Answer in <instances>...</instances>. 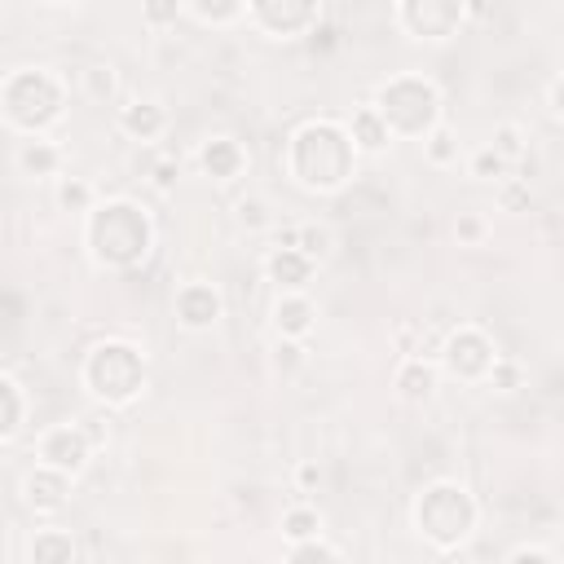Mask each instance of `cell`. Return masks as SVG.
I'll return each mask as SVG.
<instances>
[{
	"label": "cell",
	"instance_id": "obj_1",
	"mask_svg": "<svg viewBox=\"0 0 564 564\" xmlns=\"http://www.w3.org/2000/svg\"><path fill=\"white\" fill-rule=\"evenodd\" d=\"M286 167H291L295 185L317 189V194H330V189H339L352 176L357 145H352L348 128H339L330 119H313V123L295 128L291 150H286Z\"/></svg>",
	"mask_w": 564,
	"mask_h": 564
},
{
	"label": "cell",
	"instance_id": "obj_2",
	"mask_svg": "<svg viewBox=\"0 0 564 564\" xmlns=\"http://www.w3.org/2000/svg\"><path fill=\"white\" fill-rule=\"evenodd\" d=\"M154 242V229H150V216L128 203V198H110V203H97L84 220V247H88V260L97 269H132L145 260Z\"/></svg>",
	"mask_w": 564,
	"mask_h": 564
},
{
	"label": "cell",
	"instance_id": "obj_3",
	"mask_svg": "<svg viewBox=\"0 0 564 564\" xmlns=\"http://www.w3.org/2000/svg\"><path fill=\"white\" fill-rule=\"evenodd\" d=\"M476 498L458 480H432L414 498V533L441 555L458 551L476 533Z\"/></svg>",
	"mask_w": 564,
	"mask_h": 564
},
{
	"label": "cell",
	"instance_id": "obj_4",
	"mask_svg": "<svg viewBox=\"0 0 564 564\" xmlns=\"http://www.w3.org/2000/svg\"><path fill=\"white\" fill-rule=\"evenodd\" d=\"M79 379L101 405H132L145 388V357L128 339H101L88 348Z\"/></svg>",
	"mask_w": 564,
	"mask_h": 564
},
{
	"label": "cell",
	"instance_id": "obj_5",
	"mask_svg": "<svg viewBox=\"0 0 564 564\" xmlns=\"http://www.w3.org/2000/svg\"><path fill=\"white\" fill-rule=\"evenodd\" d=\"M375 110L388 119L392 137H427L441 123V93L432 79L392 75L375 93Z\"/></svg>",
	"mask_w": 564,
	"mask_h": 564
},
{
	"label": "cell",
	"instance_id": "obj_6",
	"mask_svg": "<svg viewBox=\"0 0 564 564\" xmlns=\"http://www.w3.org/2000/svg\"><path fill=\"white\" fill-rule=\"evenodd\" d=\"M4 123L18 132H44L62 119V84L48 70H13L0 88Z\"/></svg>",
	"mask_w": 564,
	"mask_h": 564
},
{
	"label": "cell",
	"instance_id": "obj_7",
	"mask_svg": "<svg viewBox=\"0 0 564 564\" xmlns=\"http://www.w3.org/2000/svg\"><path fill=\"white\" fill-rule=\"evenodd\" d=\"M494 344H489V335L480 330V326H458V330H449L445 335V344H441V370L449 375V379H463V383H476V379H485L489 375V366H494Z\"/></svg>",
	"mask_w": 564,
	"mask_h": 564
},
{
	"label": "cell",
	"instance_id": "obj_8",
	"mask_svg": "<svg viewBox=\"0 0 564 564\" xmlns=\"http://www.w3.org/2000/svg\"><path fill=\"white\" fill-rule=\"evenodd\" d=\"M93 454H97V445H93V436L84 432L79 419H75V423H53V427L35 441V458L48 463V467H57V471H66V476H79Z\"/></svg>",
	"mask_w": 564,
	"mask_h": 564
},
{
	"label": "cell",
	"instance_id": "obj_9",
	"mask_svg": "<svg viewBox=\"0 0 564 564\" xmlns=\"http://www.w3.org/2000/svg\"><path fill=\"white\" fill-rule=\"evenodd\" d=\"M397 18L414 40H449L458 22L467 18V4L463 0H401Z\"/></svg>",
	"mask_w": 564,
	"mask_h": 564
},
{
	"label": "cell",
	"instance_id": "obj_10",
	"mask_svg": "<svg viewBox=\"0 0 564 564\" xmlns=\"http://www.w3.org/2000/svg\"><path fill=\"white\" fill-rule=\"evenodd\" d=\"M247 13L256 18L260 31L291 40V35L313 31V22H317V0H247Z\"/></svg>",
	"mask_w": 564,
	"mask_h": 564
},
{
	"label": "cell",
	"instance_id": "obj_11",
	"mask_svg": "<svg viewBox=\"0 0 564 564\" xmlns=\"http://www.w3.org/2000/svg\"><path fill=\"white\" fill-rule=\"evenodd\" d=\"M172 313H176V326H185V330H212L225 313V300L212 282H185L172 300Z\"/></svg>",
	"mask_w": 564,
	"mask_h": 564
},
{
	"label": "cell",
	"instance_id": "obj_12",
	"mask_svg": "<svg viewBox=\"0 0 564 564\" xmlns=\"http://www.w3.org/2000/svg\"><path fill=\"white\" fill-rule=\"evenodd\" d=\"M70 480L75 476H66V471H57L48 463H35V471L22 476V502H26V511L57 516L66 507V498H70Z\"/></svg>",
	"mask_w": 564,
	"mask_h": 564
},
{
	"label": "cell",
	"instance_id": "obj_13",
	"mask_svg": "<svg viewBox=\"0 0 564 564\" xmlns=\"http://www.w3.org/2000/svg\"><path fill=\"white\" fill-rule=\"evenodd\" d=\"M13 163H18L22 176H31V181H48V176H62L66 154H62V145L48 141L44 132H26V137L18 141V150H13Z\"/></svg>",
	"mask_w": 564,
	"mask_h": 564
},
{
	"label": "cell",
	"instance_id": "obj_14",
	"mask_svg": "<svg viewBox=\"0 0 564 564\" xmlns=\"http://www.w3.org/2000/svg\"><path fill=\"white\" fill-rule=\"evenodd\" d=\"M436 379H441V366L427 361V357H419V352L401 357V366L392 370V388H397V397H401L405 405H423V401H432Z\"/></svg>",
	"mask_w": 564,
	"mask_h": 564
},
{
	"label": "cell",
	"instance_id": "obj_15",
	"mask_svg": "<svg viewBox=\"0 0 564 564\" xmlns=\"http://www.w3.org/2000/svg\"><path fill=\"white\" fill-rule=\"evenodd\" d=\"M313 269H317V260L304 256L300 247H273V251L264 256V278H269L278 291H304V286L313 282Z\"/></svg>",
	"mask_w": 564,
	"mask_h": 564
},
{
	"label": "cell",
	"instance_id": "obj_16",
	"mask_svg": "<svg viewBox=\"0 0 564 564\" xmlns=\"http://www.w3.org/2000/svg\"><path fill=\"white\" fill-rule=\"evenodd\" d=\"M317 326V308L304 291H278L273 300V330L278 335H291V339H308Z\"/></svg>",
	"mask_w": 564,
	"mask_h": 564
},
{
	"label": "cell",
	"instance_id": "obj_17",
	"mask_svg": "<svg viewBox=\"0 0 564 564\" xmlns=\"http://www.w3.org/2000/svg\"><path fill=\"white\" fill-rule=\"evenodd\" d=\"M198 167L212 176V181H234L247 172V150L234 141V137H207L198 145Z\"/></svg>",
	"mask_w": 564,
	"mask_h": 564
},
{
	"label": "cell",
	"instance_id": "obj_18",
	"mask_svg": "<svg viewBox=\"0 0 564 564\" xmlns=\"http://www.w3.org/2000/svg\"><path fill=\"white\" fill-rule=\"evenodd\" d=\"M348 137H352L357 154H383V150L392 145V128H388V119L375 110V101L352 110V119H348Z\"/></svg>",
	"mask_w": 564,
	"mask_h": 564
},
{
	"label": "cell",
	"instance_id": "obj_19",
	"mask_svg": "<svg viewBox=\"0 0 564 564\" xmlns=\"http://www.w3.org/2000/svg\"><path fill=\"white\" fill-rule=\"evenodd\" d=\"M167 128V110L159 101H128L119 106V132L132 141H159Z\"/></svg>",
	"mask_w": 564,
	"mask_h": 564
},
{
	"label": "cell",
	"instance_id": "obj_20",
	"mask_svg": "<svg viewBox=\"0 0 564 564\" xmlns=\"http://www.w3.org/2000/svg\"><path fill=\"white\" fill-rule=\"evenodd\" d=\"M79 555V542L66 529H35L26 538V564H70Z\"/></svg>",
	"mask_w": 564,
	"mask_h": 564
},
{
	"label": "cell",
	"instance_id": "obj_21",
	"mask_svg": "<svg viewBox=\"0 0 564 564\" xmlns=\"http://www.w3.org/2000/svg\"><path fill=\"white\" fill-rule=\"evenodd\" d=\"M22 423H26V392L13 375H0V445L18 441Z\"/></svg>",
	"mask_w": 564,
	"mask_h": 564
},
{
	"label": "cell",
	"instance_id": "obj_22",
	"mask_svg": "<svg viewBox=\"0 0 564 564\" xmlns=\"http://www.w3.org/2000/svg\"><path fill=\"white\" fill-rule=\"evenodd\" d=\"M282 560H286V564H335V560H344V551H339V546H330L322 533H313V538L286 542Z\"/></svg>",
	"mask_w": 564,
	"mask_h": 564
},
{
	"label": "cell",
	"instance_id": "obj_23",
	"mask_svg": "<svg viewBox=\"0 0 564 564\" xmlns=\"http://www.w3.org/2000/svg\"><path fill=\"white\" fill-rule=\"evenodd\" d=\"M313 533H322V516H317V507L295 502V507L282 511V538H286V542H300V538H313Z\"/></svg>",
	"mask_w": 564,
	"mask_h": 564
},
{
	"label": "cell",
	"instance_id": "obj_24",
	"mask_svg": "<svg viewBox=\"0 0 564 564\" xmlns=\"http://www.w3.org/2000/svg\"><path fill=\"white\" fill-rule=\"evenodd\" d=\"M423 159H427L432 167H449V163H458V141H454V132H449L445 123H436V128L423 137Z\"/></svg>",
	"mask_w": 564,
	"mask_h": 564
},
{
	"label": "cell",
	"instance_id": "obj_25",
	"mask_svg": "<svg viewBox=\"0 0 564 564\" xmlns=\"http://www.w3.org/2000/svg\"><path fill=\"white\" fill-rule=\"evenodd\" d=\"M57 207L62 212H93L97 203H93V185L88 181H79V176H57Z\"/></svg>",
	"mask_w": 564,
	"mask_h": 564
},
{
	"label": "cell",
	"instance_id": "obj_26",
	"mask_svg": "<svg viewBox=\"0 0 564 564\" xmlns=\"http://www.w3.org/2000/svg\"><path fill=\"white\" fill-rule=\"evenodd\" d=\"M269 361H273V370H278V375H295V370L308 361V348H304V339L278 335V339H273V352H269Z\"/></svg>",
	"mask_w": 564,
	"mask_h": 564
},
{
	"label": "cell",
	"instance_id": "obj_27",
	"mask_svg": "<svg viewBox=\"0 0 564 564\" xmlns=\"http://www.w3.org/2000/svg\"><path fill=\"white\" fill-rule=\"evenodd\" d=\"M467 172L476 176V181H507V172H511V163L494 150V145H480L476 154H471V163H467Z\"/></svg>",
	"mask_w": 564,
	"mask_h": 564
},
{
	"label": "cell",
	"instance_id": "obj_28",
	"mask_svg": "<svg viewBox=\"0 0 564 564\" xmlns=\"http://www.w3.org/2000/svg\"><path fill=\"white\" fill-rule=\"evenodd\" d=\"M485 383H489L494 392H516V388L524 383V366H520L516 357H494V366H489Z\"/></svg>",
	"mask_w": 564,
	"mask_h": 564
},
{
	"label": "cell",
	"instance_id": "obj_29",
	"mask_svg": "<svg viewBox=\"0 0 564 564\" xmlns=\"http://www.w3.org/2000/svg\"><path fill=\"white\" fill-rule=\"evenodd\" d=\"M300 251L322 264V260H330V251H335V234H330L326 225H300Z\"/></svg>",
	"mask_w": 564,
	"mask_h": 564
},
{
	"label": "cell",
	"instance_id": "obj_30",
	"mask_svg": "<svg viewBox=\"0 0 564 564\" xmlns=\"http://www.w3.org/2000/svg\"><path fill=\"white\" fill-rule=\"evenodd\" d=\"M189 9L203 18V22H212V26H225V22H234V18H242V0H189Z\"/></svg>",
	"mask_w": 564,
	"mask_h": 564
},
{
	"label": "cell",
	"instance_id": "obj_31",
	"mask_svg": "<svg viewBox=\"0 0 564 564\" xmlns=\"http://www.w3.org/2000/svg\"><path fill=\"white\" fill-rule=\"evenodd\" d=\"M181 9H185V0H141V22H145V26H154V31L176 26Z\"/></svg>",
	"mask_w": 564,
	"mask_h": 564
},
{
	"label": "cell",
	"instance_id": "obj_32",
	"mask_svg": "<svg viewBox=\"0 0 564 564\" xmlns=\"http://www.w3.org/2000/svg\"><path fill=\"white\" fill-rule=\"evenodd\" d=\"M454 238H458V247H480V242L489 238V220H485L480 212H458Z\"/></svg>",
	"mask_w": 564,
	"mask_h": 564
},
{
	"label": "cell",
	"instance_id": "obj_33",
	"mask_svg": "<svg viewBox=\"0 0 564 564\" xmlns=\"http://www.w3.org/2000/svg\"><path fill=\"white\" fill-rule=\"evenodd\" d=\"M489 145H494L507 163H520V159H524V137H520V128H516V123H498Z\"/></svg>",
	"mask_w": 564,
	"mask_h": 564
},
{
	"label": "cell",
	"instance_id": "obj_34",
	"mask_svg": "<svg viewBox=\"0 0 564 564\" xmlns=\"http://www.w3.org/2000/svg\"><path fill=\"white\" fill-rule=\"evenodd\" d=\"M84 93H88L93 101L115 97V70H110V66H88V70H84Z\"/></svg>",
	"mask_w": 564,
	"mask_h": 564
},
{
	"label": "cell",
	"instance_id": "obj_35",
	"mask_svg": "<svg viewBox=\"0 0 564 564\" xmlns=\"http://www.w3.org/2000/svg\"><path fill=\"white\" fill-rule=\"evenodd\" d=\"M238 225L247 229V234H256V229H264L269 225V203L264 198H238Z\"/></svg>",
	"mask_w": 564,
	"mask_h": 564
},
{
	"label": "cell",
	"instance_id": "obj_36",
	"mask_svg": "<svg viewBox=\"0 0 564 564\" xmlns=\"http://www.w3.org/2000/svg\"><path fill=\"white\" fill-rule=\"evenodd\" d=\"M176 176H181V163H176V159H172V154H167V159H159V163H154V185H159V189H163V194H167V189H172V185H176Z\"/></svg>",
	"mask_w": 564,
	"mask_h": 564
},
{
	"label": "cell",
	"instance_id": "obj_37",
	"mask_svg": "<svg viewBox=\"0 0 564 564\" xmlns=\"http://www.w3.org/2000/svg\"><path fill=\"white\" fill-rule=\"evenodd\" d=\"M507 560L511 564H551V551L546 546H511Z\"/></svg>",
	"mask_w": 564,
	"mask_h": 564
},
{
	"label": "cell",
	"instance_id": "obj_38",
	"mask_svg": "<svg viewBox=\"0 0 564 564\" xmlns=\"http://www.w3.org/2000/svg\"><path fill=\"white\" fill-rule=\"evenodd\" d=\"M295 485H300L304 494L317 489V485H322V467H317V463H300V467H295Z\"/></svg>",
	"mask_w": 564,
	"mask_h": 564
},
{
	"label": "cell",
	"instance_id": "obj_39",
	"mask_svg": "<svg viewBox=\"0 0 564 564\" xmlns=\"http://www.w3.org/2000/svg\"><path fill=\"white\" fill-rule=\"evenodd\" d=\"M79 423H84V432L93 436V445H97V449H106V441H110V427H106L101 419H79Z\"/></svg>",
	"mask_w": 564,
	"mask_h": 564
},
{
	"label": "cell",
	"instance_id": "obj_40",
	"mask_svg": "<svg viewBox=\"0 0 564 564\" xmlns=\"http://www.w3.org/2000/svg\"><path fill=\"white\" fill-rule=\"evenodd\" d=\"M502 207H529V185H507L502 189Z\"/></svg>",
	"mask_w": 564,
	"mask_h": 564
},
{
	"label": "cell",
	"instance_id": "obj_41",
	"mask_svg": "<svg viewBox=\"0 0 564 564\" xmlns=\"http://www.w3.org/2000/svg\"><path fill=\"white\" fill-rule=\"evenodd\" d=\"M546 106H551V115H555V119H564V75L551 84V97H546Z\"/></svg>",
	"mask_w": 564,
	"mask_h": 564
},
{
	"label": "cell",
	"instance_id": "obj_42",
	"mask_svg": "<svg viewBox=\"0 0 564 564\" xmlns=\"http://www.w3.org/2000/svg\"><path fill=\"white\" fill-rule=\"evenodd\" d=\"M278 247H300V229H282L278 234Z\"/></svg>",
	"mask_w": 564,
	"mask_h": 564
},
{
	"label": "cell",
	"instance_id": "obj_43",
	"mask_svg": "<svg viewBox=\"0 0 564 564\" xmlns=\"http://www.w3.org/2000/svg\"><path fill=\"white\" fill-rule=\"evenodd\" d=\"M463 4H467V13H471V18H480V13H485V0H463Z\"/></svg>",
	"mask_w": 564,
	"mask_h": 564
},
{
	"label": "cell",
	"instance_id": "obj_44",
	"mask_svg": "<svg viewBox=\"0 0 564 564\" xmlns=\"http://www.w3.org/2000/svg\"><path fill=\"white\" fill-rule=\"evenodd\" d=\"M48 9H70V4H79V0H44Z\"/></svg>",
	"mask_w": 564,
	"mask_h": 564
}]
</instances>
